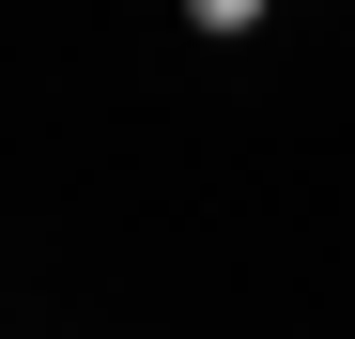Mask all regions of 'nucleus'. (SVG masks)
Segmentation results:
<instances>
[{
    "label": "nucleus",
    "mask_w": 355,
    "mask_h": 339,
    "mask_svg": "<svg viewBox=\"0 0 355 339\" xmlns=\"http://www.w3.org/2000/svg\"><path fill=\"white\" fill-rule=\"evenodd\" d=\"M186 31H216V46H232V31H263V0H186Z\"/></svg>",
    "instance_id": "nucleus-1"
}]
</instances>
